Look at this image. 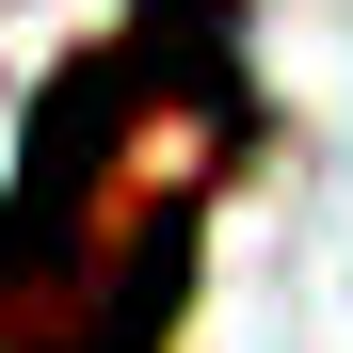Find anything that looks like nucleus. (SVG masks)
I'll list each match as a JSON object with an SVG mask.
<instances>
[{
	"mask_svg": "<svg viewBox=\"0 0 353 353\" xmlns=\"http://www.w3.org/2000/svg\"><path fill=\"white\" fill-rule=\"evenodd\" d=\"M225 161H241L225 0H145L32 97L0 209V353H161Z\"/></svg>",
	"mask_w": 353,
	"mask_h": 353,
	"instance_id": "f257e3e1",
	"label": "nucleus"
}]
</instances>
